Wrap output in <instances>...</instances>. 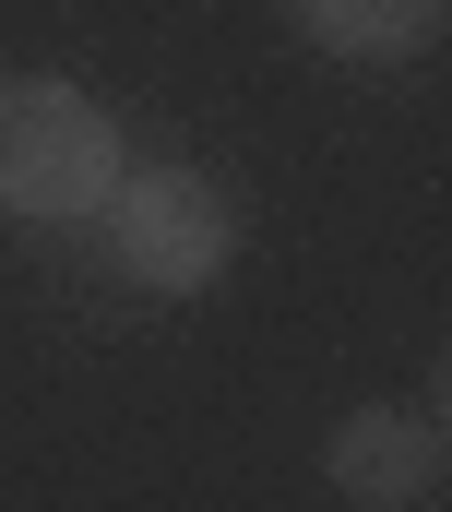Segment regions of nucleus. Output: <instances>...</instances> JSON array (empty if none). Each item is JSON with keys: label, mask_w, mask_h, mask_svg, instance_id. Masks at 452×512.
<instances>
[{"label": "nucleus", "mask_w": 452, "mask_h": 512, "mask_svg": "<svg viewBox=\"0 0 452 512\" xmlns=\"http://www.w3.org/2000/svg\"><path fill=\"white\" fill-rule=\"evenodd\" d=\"M286 24L345 72H405L452 36V0H286Z\"/></svg>", "instance_id": "nucleus-4"}, {"label": "nucleus", "mask_w": 452, "mask_h": 512, "mask_svg": "<svg viewBox=\"0 0 452 512\" xmlns=\"http://www.w3.org/2000/svg\"><path fill=\"white\" fill-rule=\"evenodd\" d=\"M322 477L357 512H417L429 477H441V441H429L417 405H345L334 429H322Z\"/></svg>", "instance_id": "nucleus-3"}, {"label": "nucleus", "mask_w": 452, "mask_h": 512, "mask_svg": "<svg viewBox=\"0 0 452 512\" xmlns=\"http://www.w3.org/2000/svg\"><path fill=\"white\" fill-rule=\"evenodd\" d=\"M429 441H441V465H452V346H441V370H429Z\"/></svg>", "instance_id": "nucleus-5"}, {"label": "nucleus", "mask_w": 452, "mask_h": 512, "mask_svg": "<svg viewBox=\"0 0 452 512\" xmlns=\"http://www.w3.org/2000/svg\"><path fill=\"white\" fill-rule=\"evenodd\" d=\"M108 227V262L143 286V298H203L226 262H238V203H226L203 167H119V191L96 203Z\"/></svg>", "instance_id": "nucleus-2"}, {"label": "nucleus", "mask_w": 452, "mask_h": 512, "mask_svg": "<svg viewBox=\"0 0 452 512\" xmlns=\"http://www.w3.org/2000/svg\"><path fill=\"white\" fill-rule=\"evenodd\" d=\"M119 167H131V143H119V120L84 84H60V72H0V215H24V227H84L119 191Z\"/></svg>", "instance_id": "nucleus-1"}]
</instances>
